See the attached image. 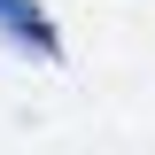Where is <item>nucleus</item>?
Here are the masks:
<instances>
[{"label":"nucleus","mask_w":155,"mask_h":155,"mask_svg":"<svg viewBox=\"0 0 155 155\" xmlns=\"http://www.w3.org/2000/svg\"><path fill=\"white\" fill-rule=\"evenodd\" d=\"M0 23H8V31L23 39V47H31V54H62V39H54V23L39 16L31 0H0Z\"/></svg>","instance_id":"f257e3e1"}]
</instances>
